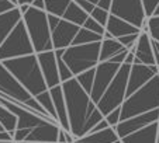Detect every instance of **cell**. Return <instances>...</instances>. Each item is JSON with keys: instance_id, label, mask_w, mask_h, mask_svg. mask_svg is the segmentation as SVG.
<instances>
[{"instance_id": "obj_35", "label": "cell", "mask_w": 159, "mask_h": 143, "mask_svg": "<svg viewBox=\"0 0 159 143\" xmlns=\"http://www.w3.org/2000/svg\"><path fill=\"white\" fill-rule=\"evenodd\" d=\"M89 3H92L93 6L100 7L103 10H107L110 13V6H111V0H87Z\"/></svg>"}, {"instance_id": "obj_19", "label": "cell", "mask_w": 159, "mask_h": 143, "mask_svg": "<svg viewBox=\"0 0 159 143\" xmlns=\"http://www.w3.org/2000/svg\"><path fill=\"white\" fill-rule=\"evenodd\" d=\"M156 136H158V122H153L123 137L120 143H156Z\"/></svg>"}, {"instance_id": "obj_39", "label": "cell", "mask_w": 159, "mask_h": 143, "mask_svg": "<svg viewBox=\"0 0 159 143\" xmlns=\"http://www.w3.org/2000/svg\"><path fill=\"white\" fill-rule=\"evenodd\" d=\"M31 7H35V9L44 10V11H45V2H44V0H33Z\"/></svg>"}, {"instance_id": "obj_32", "label": "cell", "mask_w": 159, "mask_h": 143, "mask_svg": "<svg viewBox=\"0 0 159 143\" xmlns=\"http://www.w3.org/2000/svg\"><path fill=\"white\" fill-rule=\"evenodd\" d=\"M138 35L139 34H131V35H124V37H120V38H117V41L120 42L121 45H123L125 49H128V51H131L132 48H134L135 42H137V39H138Z\"/></svg>"}, {"instance_id": "obj_14", "label": "cell", "mask_w": 159, "mask_h": 143, "mask_svg": "<svg viewBox=\"0 0 159 143\" xmlns=\"http://www.w3.org/2000/svg\"><path fill=\"white\" fill-rule=\"evenodd\" d=\"M79 28L80 27L61 18L57 25L54 28H51V42H52L54 51H57V49H66L68 46H70L73 38L78 34Z\"/></svg>"}, {"instance_id": "obj_1", "label": "cell", "mask_w": 159, "mask_h": 143, "mask_svg": "<svg viewBox=\"0 0 159 143\" xmlns=\"http://www.w3.org/2000/svg\"><path fill=\"white\" fill-rule=\"evenodd\" d=\"M61 86L65 98L69 132L76 142L89 133L100 121L104 119V116L75 77L61 83Z\"/></svg>"}, {"instance_id": "obj_16", "label": "cell", "mask_w": 159, "mask_h": 143, "mask_svg": "<svg viewBox=\"0 0 159 143\" xmlns=\"http://www.w3.org/2000/svg\"><path fill=\"white\" fill-rule=\"evenodd\" d=\"M131 52L134 54V62L142 63L147 66H156L152 45H151V38L147 32H144V31L139 32L138 39L135 42L134 48L131 49Z\"/></svg>"}, {"instance_id": "obj_17", "label": "cell", "mask_w": 159, "mask_h": 143, "mask_svg": "<svg viewBox=\"0 0 159 143\" xmlns=\"http://www.w3.org/2000/svg\"><path fill=\"white\" fill-rule=\"evenodd\" d=\"M49 95L52 98V104L55 108V114H57V121L59 124L61 129L69 132V122H68V114H66V105H65V98H63L62 93V86H55L48 89Z\"/></svg>"}, {"instance_id": "obj_28", "label": "cell", "mask_w": 159, "mask_h": 143, "mask_svg": "<svg viewBox=\"0 0 159 143\" xmlns=\"http://www.w3.org/2000/svg\"><path fill=\"white\" fill-rule=\"evenodd\" d=\"M94 67L89 69L86 72H82L80 75L76 76V81L80 84V87L90 95V91H92V86H93V80H94Z\"/></svg>"}, {"instance_id": "obj_29", "label": "cell", "mask_w": 159, "mask_h": 143, "mask_svg": "<svg viewBox=\"0 0 159 143\" xmlns=\"http://www.w3.org/2000/svg\"><path fill=\"white\" fill-rule=\"evenodd\" d=\"M55 52V58H57V66H58V75H59V79H61V83L63 81L69 80V79L73 77V75L70 73V70L68 69V66L63 63L62 60V52L63 49H57Z\"/></svg>"}, {"instance_id": "obj_41", "label": "cell", "mask_w": 159, "mask_h": 143, "mask_svg": "<svg viewBox=\"0 0 159 143\" xmlns=\"http://www.w3.org/2000/svg\"><path fill=\"white\" fill-rule=\"evenodd\" d=\"M152 15H159V4H158V7L155 9V11H153V14Z\"/></svg>"}, {"instance_id": "obj_12", "label": "cell", "mask_w": 159, "mask_h": 143, "mask_svg": "<svg viewBox=\"0 0 159 143\" xmlns=\"http://www.w3.org/2000/svg\"><path fill=\"white\" fill-rule=\"evenodd\" d=\"M158 121H159V108L149 111V112L141 114V115H135L132 118L125 119V121H120L114 126V131L121 140L123 137L128 136V135L134 133V132L139 131V129L145 128V126L151 125L153 122H158Z\"/></svg>"}, {"instance_id": "obj_10", "label": "cell", "mask_w": 159, "mask_h": 143, "mask_svg": "<svg viewBox=\"0 0 159 143\" xmlns=\"http://www.w3.org/2000/svg\"><path fill=\"white\" fill-rule=\"evenodd\" d=\"M110 14L132 24L139 30L147 21L142 0H111Z\"/></svg>"}, {"instance_id": "obj_45", "label": "cell", "mask_w": 159, "mask_h": 143, "mask_svg": "<svg viewBox=\"0 0 159 143\" xmlns=\"http://www.w3.org/2000/svg\"><path fill=\"white\" fill-rule=\"evenodd\" d=\"M21 143H34V142H21Z\"/></svg>"}, {"instance_id": "obj_44", "label": "cell", "mask_w": 159, "mask_h": 143, "mask_svg": "<svg viewBox=\"0 0 159 143\" xmlns=\"http://www.w3.org/2000/svg\"><path fill=\"white\" fill-rule=\"evenodd\" d=\"M0 143H14V142H0Z\"/></svg>"}, {"instance_id": "obj_25", "label": "cell", "mask_w": 159, "mask_h": 143, "mask_svg": "<svg viewBox=\"0 0 159 143\" xmlns=\"http://www.w3.org/2000/svg\"><path fill=\"white\" fill-rule=\"evenodd\" d=\"M45 2V13L47 14H52L57 17L62 18L65 14L66 9L69 6L70 0H44Z\"/></svg>"}, {"instance_id": "obj_46", "label": "cell", "mask_w": 159, "mask_h": 143, "mask_svg": "<svg viewBox=\"0 0 159 143\" xmlns=\"http://www.w3.org/2000/svg\"><path fill=\"white\" fill-rule=\"evenodd\" d=\"M75 143H76V142H75Z\"/></svg>"}, {"instance_id": "obj_22", "label": "cell", "mask_w": 159, "mask_h": 143, "mask_svg": "<svg viewBox=\"0 0 159 143\" xmlns=\"http://www.w3.org/2000/svg\"><path fill=\"white\" fill-rule=\"evenodd\" d=\"M125 48L117 41V39H102L100 42V55H99V62H107L111 58H114L117 54H120Z\"/></svg>"}, {"instance_id": "obj_21", "label": "cell", "mask_w": 159, "mask_h": 143, "mask_svg": "<svg viewBox=\"0 0 159 143\" xmlns=\"http://www.w3.org/2000/svg\"><path fill=\"white\" fill-rule=\"evenodd\" d=\"M76 143H120V137L117 136L113 126H108L103 131L84 135L76 140Z\"/></svg>"}, {"instance_id": "obj_34", "label": "cell", "mask_w": 159, "mask_h": 143, "mask_svg": "<svg viewBox=\"0 0 159 143\" xmlns=\"http://www.w3.org/2000/svg\"><path fill=\"white\" fill-rule=\"evenodd\" d=\"M104 119L107 121V124L110 126H113L114 128L116 125H117L118 122H120V108H117V110L111 111L110 114H107V115L104 116Z\"/></svg>"}, {"instance_id": "obj_31", "label": "cell", "mask_w": 159, "mask_h": 143, "mask_svg": "<svg viewBox=\"0 0 159 143\" xmlns=\"http://www.w3.org/2000/svg\"><path fill=\"white\" fill-rule=\"evenodd\" d=\"M89 15L93 18V20H96L99 24H102L103 27H104L106 23H107V18H108V15H110V13H108L107 10L100 9V7H94L93 11L90 13Z\"/></svg>"}, {"instance_id": "obj_33", "label": "cell", "mask_w": 159, "mask_h": 143, "mask_svg": "<svg viewBox=\"0 0 159 143\" xmlns=\"http://www.w3.org/2000/svg\"><path fill=\"white\" fill-rule=\"evenodd\" d=\"M158 4H159V0H142V6H144V11H145L147 18L153 14Z\"/></svg>"}, {"instance_id": "obj_13", "label": "cell", "mask_w": 159, "mask_h": 143, "mask_svg": "<svg viewBox=\"0 0 159 143\" xmlns=\"http://www.w3.org/2000/svg\"><path fill=\"white\" fill-rule=\"evenodd\" d=\"M156 75H158V66H147L142 65V63L134 62L131 65V69H129L125 98L129 97L132 93H135L138 89H141L144 84H147Z\"/></svg>"}, {"instance_id": "obj_30", "label": "cell", "mask_w": 159, "mask_h": 143, "mask_svg": "<svg viewBox=\"0 0 159 143\" xmlns=\"http://www.w3.org/2000/svg\"><path fill=\"white\" fill-rule=\"evenodd\" d=\"M82 27H84L86 30L92 31V32L99 34V35H102V37H103V34H104V31H106V28L103 27L102 24H99L96 20H93V18L90 17V15H89V18L84 21V24L82 25Z\"/></svg>"}, {"instance_id": "obj_6", "label": "cell", "mask_w": 159, "mask_h": 143, "mask_svg": "<svg viewBox=\"0 0 159 143\" xmlns=\"http://www.w3.org/2000/svg\"><path fill=\"white\" fill-rule=\"evenodd\" d=\"M100 42H90L83 45H70L62 52V60L73 77L80 75L82 72H86L92 67H96L99 63L100 55Z\"/></svg>"}, {"instance_id": "obj_26", "label": "cell", "mask_w": 159, "mask_h": 143, "mask_svg": "<svg viewBox=\"0 0 159 143\" xmlns=\"http://www.w3.org/2000/svg\"><path fill=\"white\" fill-rule=\"evenodd\" d=\"M103 37L99 35L96 32H92V31L86 30L84 27H80L76 34V37L73 38L72 45H83V44H90V42H99L102 41Z\"/></svg>"}, {"instance_id": "obj_2", "label": "cell", "mask_w": 159, "mask_h": 143, "mask_svg": "<svg viewBox=\"0 0 159 143\" xmlns=\"http://www.w3.org/2000/svg\"><path fill=\"white\" fill-rule=\"evenodd\" d=\"M2 63L6 66L7 70L17 79L18 83L24 87L34 98L41 93L48 90L35 54L21 58H14V59H7L3 60Z\"/></svg>"}, {"instance_id": "obj_38", "label": "cell", "mask_w": 159, "mask_h": 143, "mask_svg": "<svg viewBox=\"0 0 159 143\" xmlns=\"http://www.w3.org/2000/svg\"><path fill=\"white\" fill-rule=\"evenodd\" d=\"M108 124H107V121H106V119H103V121H100L99 124H97L96 126H94L93 129H92V131L89 132V133H93V132H99V131H103V129H106V128H108Z\"/></svg>"}, {"instance_id": "obj_4", "label": "cell", "mask_w": 159, "mask_h": 143, "mask_svg": "<svg viewBox=\"0 0 159 143\" xmlns=\"http://www.w3.org/2000/svg\"><path fill=\"white\" fill-rule=\"evenodd\" d=\"M0 97L18 107L30 108L34 112L52 119L48 114L42 110V107L37 102V100L17 81V79L6 69V66L0 62ZM55 121V119H54Z\"/></svg>"}, {"instance_id": "obj_24", "label": "cell", "mask_w": 159, "mask_h": 143, "mask_svg": "<svg viewBox=\"0 0 159 143\" xmlns=\"http://www.w3.org/2000/svg\"><path fill=\"white\" fill-rule=\"evenodd\" d=\"M0 125L11 136L14 135V131L17 128V116L3 105H0Z\"/></svg>"}, {"instance_id": "obj_37", "label": "cell", "mask_w": 159, "mask_h": 143, "mask_svg": "<svg viewBox=\"0 0 159 143\" xmlns=\"http://www.w3.org/2000/svg\"><path fill=\"white\" fill-rule=\"evenodd\" d=\"M151 45H152V51H153V58H155V65L159 67V42L151 39Z\"/></svg>"}, {"instance_id": "obj_8", "label": "cell", "mask_w": 159, "mask_h": 143, "mask_svg": "<svg viewBox=\"0 0 159 143\" xmlns=\"http://www.w3.org/2000/svg\"><path fill=\"white\" fill-rule=\"evenodd\" d=\"M33 54H35L33 44L30 41L23 20H20L11 30V32L7 35V38L3 41V44L0 45V62Z\"/></svg>"}, {"instance_id": "obj_5", "label": "cell", "mask_w": 159, "mask_h": 143, "mask_svg": "<svg viewBox=\"0 0 159 143\" xmlns=\"http://www.w3.org/2000/svg\"><path fill=\"white\" fill-rule=\"evenodd\" d=\"M23 23L25 25L27 34L33 44L34 52L41 54L47 51H54L51 42V31H49L47 13L44 10H38L31 7L23 14Z\"/></svg>"}, {"instance_id": "obj_11", "label": "cell", "mask_w": 159, "mask_h": 143, "mask_svg": "<svg viewBox=\"0 0 159 143\" xmlns=\"http://www.w3.org/2000/svg\"><path fill=\"white\" fill-rule=\"evenodd\" d=\"M121 65L118 63H113L110 60L107 62H99L94 67V80L93 86H92V91H90V98L94 104L100 101L103 93L106 91V89L108 87V84L111 83V80L114 79L116 73L118 72Z\"/></svg>"}, {"instance_id": "obj_36", "label": "cell", "mask_w": 159, "mask_h": 143, "mask_svg": "<svg viewBox=\"0 0 159 143\" xmlns=\"http://www.w3.org/2000/svg\"><path fill=\"white\" fill-rule=\"evenodd\" d=\"M14 7H17V6L13 2H10V0H0V14L9 11V10L14 9Z\"/></svg>"}, {"instance_id": "obj_40", "label": "cell", "mask_w": 159, "mask_h": 143, "mask_svg": "<svg viewBox=\"0 0 159 143\" xmlns=\"http://www.w3.org/2000/svg\"><path fill=\"white\" fill-rule=\"evenodd\" d=\"M0 142H13V136L6 131L0 132Z\"/></svg>"}, {"instance_id": "obj_20", "label": "cell", "mask_w": 159, "mask_h": 143, "mask_svg": "<svg viewBox=\"0 0 159 143\" xmlns=\"http://www.w3.org/2000/svg\"><path fill=\"white\" fill-rule=\"evenodd\" d=\"M21 18H23V14L18 10V7H14V9L0 14V45L3 44V41L7 38V35L11 32V30Z\"/></svg>"}, {"instance_id": "obj_27", "label": "cell", "mask_w": 159, "mask_h": 143, "mask_svg": "<svg viewBox=\"0 0 159 143\" xmlns=\"http://www.w3.org/2000/svg\"><path fill=\"white\" fill-rule=\"evenodd\" d=\"M141 31L147 32L151 39L159 42V15H151L147 18Z\"/></svg>"}, {"instance_id": "obj_43", "label": "cell", "mask_w": 159, "mask_h": 143, "mask_svg": "<svg viewBox=\"0 0 159 143\" xmlns=\"http://www.w3.org/2000/svg\"><path fill=\"white\" fill-rule=\"evenodd\" d=\"M3 131H4V129H3V128H2V125H0V132H3Z\"/></svg>"}, {"instance_id": "obj_42", "label": "cell", "mask_w": 159, "mask_h": 143, "mask_svg": "<svg viewBox=\"0 0 159 143\" xmlns=\"http://www.w3.org/2000/svg\"><path fill=\"white\" fill-rule=\"evenodd\" d=\"M156 143H159V121H158V136H156Z\"/></svg>"}, {"instance_id": "obj_9", "label": "cell", "mask_w": 159, "mask_h": 143, "mask_svg": "<svg viewBox=\"0 0 159 143\" xmlns=\"http://www.w3.org/2000/svg\"><path fill=\"white\" fill-rule=\"evenodd\" d=\"M61 126L54 121H45L41 125L33 129L25 131H16L13 135V142H34V143H58V135H59Z\"/></svg>"}, {"instance_id": "obj_7", "label": "cell", "mask_w": 159, "mask_h": 143, "mask_svg": "<svg viewBox=\"0 0 159 143\" xmlns=\"http://www.w3.org/2000/svg\"><path fill=\"white\" fill-rule=\"evenodd\" d=\"M131 65L123 63L116 73L114 79L111 80L106 91L103 93L100 101L97 102V110L102 112L103 116L110 114L111 111L117 110L121 107L123 101L125 100V91H127V81H128V75Z\"/></svg>"}, {"instance_id": "obj_3", "label": "cell", "mask_w": 159, "mask_h": 143, "mask_svg": "<svg viewBox=\"0 0 159 143\" xmlns=\"http://www.w3.org/2000/svg\"><path fill=\"white\" fill-rule=\"evenodd\" d=\"M159 108V76H153L147 84L127 97L120 107V121Z\"/></svg>"}, {"instance_id": "obj_23", "label": "cell", "mask_w": 159, "mask_h": 143, "mask_svg": "<svg viewBox=\"0 0 159 143\" xmlns=\"http://www.w3.org/2000/svg\"><path fill=\"white\" fill-rule=\"evenodd\" d=\"M62 18L72 24H75V25H78V27H82L84 24V21L89 18V14H87L79 4H76L73 0H70L69 6L66 9L65 14L62 15Z\"/></svg>"}, {"instance_id": "obj_15", "label": "cell", "mask_w": 159, "mask_h": 143, "mask_svg": "<svg viewBox=\"0 0 159 143\" xmlns=\"http://www.w3.org/2000/svg\"><path fill=\"white\" fill-rule=\"evenodd\" d=\"M37 59H38V65L41 69V73L44 76V80L47 83V87L59 86L61 79L58 75V66H57V58H55L54 51H47L41 52V54H35Z\"/></svg>"}, {"instance_id": "obj_18", "label": "cell", "mask_w": 159, "mask_h": 143, "mask_svg": "<svg viewBox=\"0 0 159 143\" xmlns=\"http://www.w3.org/2000/svg\"><path fill=\"white\" fill-rule=\"evenodd\" d=\"M104 28L107 32L111 34V37L114 39L120 38V37H124V35H131V34L141 32L139 28H137L135 25H132V24L127 23V21L121 20V18L116 17V15H113V14L108 15Z\"/></svg>"}]
</instances>
